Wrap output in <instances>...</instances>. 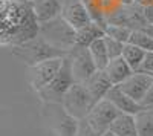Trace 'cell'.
Returning a JSON list of instances; mask_svg holds the SVG:
<instances>
[{
    "instance_id": "obj_1",
    "label": "cell",
    "mask_w": 153,
    "mask_h": 136,
    "mask_svg": "<svg viewBox=\"0 0 153 136\" xmlns=\"http://www.w3.org/2000/svg\"><path fill=\"white\" fill-rule=\"evenodd\" d=\"M0 43L2 46H19L40 34L32 0H0Z\"/></svg>"
},
{
    "instance_id": "obj_2",
    "label": "cell",
    "mask_w": 153,
    "mask_h": 136,
    "mask_svg": "<svg viewBox=\"0 0 153 136\" xmlns=\"http://www.w3.org/2000/svg\"><path fill=\"white\" fill-rule=\"evenodd\" d=\"M11 54L17 57L22 63H25L28 67H32L42 61L51 60V58H58V57H68L69 52L63 51V49L51 44L48 40H45L43 37L38 34L35 38L19 44V46H12Z\"/></svg>"
},
{
    "instance_id": "obj_3",
    "label": "cell",
    "mask_w": 153,
    "mask_h": 136,
    "mask_svg": "<svg viewBox=\"0 0 153 136\" xmlns=\"http://www.w3.org/2000/svg\"><path fill=\"white\" fill-rule=\"evenodd\" d=\"M74 83H75V78H74L72 67H71V60H69V55H68L63 60V66H61L60 72L57 73V77L37 95L40 96L42 103L61 104L66 93H68V90L74 86Z\"/></svg>"
},
{
    "instance_id": "obj_4",
    "label": "cell",
    "mask_w": 153,
    "mask_h": 136,
    "mask_svg": "<svg viewBox=\"0 0 153 136\" xmlns=\"http://www.w3.org/2000/svg\"><path fill=\"white\" fill-rule=\"evenodd\" d=\"M40 35L45 40H48L51 44L63 49V51L71 52V49L75 46L76 31L60 16L51 21L42 23L40 24Z\"/></svg>"
},
{
    "instance_id": "obj_5",
    "label": "cell",
    "mask_w": 153,
    "mask_h": 136,
    "mask_svg": "<svg viewBox=\"0 0 153 136\" xmlns=\"http://www.w3.org/2000/svg\"><path fill=\"white\" fill-rule=\"evenodd\" d=\"M43 115L57 136H76L78 133L80 119L69 115L63 104L43 103Z\"/></svg>"
},
{
    "instance_id": "obj_6",
    "label": "cell",
    "mask_w": 153,
    "mask_h": 136,
    "mask_svg": "<svg viewBox=\"0 0 153 136\" xmlns=\"http://www.w3.org/2000/svg\"><path fill=\"white\" fill-rule=\"evenodd\" d=\"M61 104L69 115H72L74 118L80 121L84 119L92 110V107L95 106L83 83H74V86L68 90Z\"/></svg>"
},
{
    "instance_id": "obj_7",
    "label": "cell",
    "mask_w": 153,
    "mask_h": 136,
    "mask_svg": "<svg viewBox=\"0 0 153 136\" xmlns=\"http://www.w3.org/2000/svg\"><path fill=\"white\" fill-rule=\"evenodd\" d=\"M120 113L121 112L117 109V106L104 98V100H101L92 107V110L84 119L92 126V129L98 135H103L110 130L113 121L120 116Z\"/></svg>"
},
{
    "instance_id": "obj_8",
    "label": "cell",
    "mask_w": 153,
    "mask_h": 136,
    "mask_svg": "<svg viewBox=\"0 0 153 136\" xmlns=\"http://www.w3.org/2000/svg\"><path fill=\"white\" fill-rule=\"evenodd\" d=\"M63 60H65V57L51 58V60L42 61V63L29 67V81H31L32 89L37 93L43 90L57 77V73L60 72V69L63 66Z\"/></svg>"
},
{
    "instance_id": "obj_9",
    "label": "cell",
    "mask_w": 153,
    "mask_h": 136,
    "mask_svg": "<svg viewBox=\"0 0 153 136\" xmlns=\"http://www.w3.org/2000/svg\"><path fill=\"white\" fill-rule=\"evenodd\" d=\"M69 60H71V67H72L75 83H84L98 70L92 60L91 52H89V47L74 46L69 52Z\"/></svg>"
},
{
    "instance_id": "obj_10",
    "label": "cell",
    "mask_w": 153,
    "mask_h": 136,
    "mask_svg": "<svg viewBox=\"0 0 153 136\" xmlns=\"http://www.w3.org/2000/svg\"><path fill=\"white\" fill-rule=\"evenodd\" d=\"M61 17L75 31H78V29L87 26L91 21H94L91 12L87 9V5L84 3V0H65L63 2Z\"/></svg>"
},
{
    "instance_id": "obj_11",
    "label": "cell",
    "mask_w": 153,
    "mask_h": 136,
    "mask_svg": "<svg viewBox=\"0 0 153 136\" xmlns=\"http://www.w3.org/2000/svg\"><path fill=\"white\" fill-rule=\"evenodd\" d=\"M152 84H153V77L150 75V73L133 72L124 83H121L118 86V87L124 93H127L130 98H133L135 101H138L139 104H141L144 95L147 93V90L150 89Z\"/></svg>"
},
{
    "instance_id": "obj_12",
    "label": "cell",
    "mask_w": 153,
    "mask_h": 136,
    "mask_svg": "<svg viewBox=\"0 0 153 136\" xmlns=\"http://www.w3.org/2000/svg\"><path fill=\"white\" fill-rule=\"evenodd\" d=\"M83 84L86 86V89H87L89 95H91L94 104L100 103L101 100H104L109 93V90L113 87L112 81L109 80V77L106 75L104 70H97L94 75L89 80H86Z\"/></svg>"
},
{
    "instance_id": "obj_13",
    "label": "cell",
    "mask_w": 153,
    "mask_h": 136,
    "mask_svg": "<svg viewBox=\"0 0 153 136\" xmlns=\"http://www.w3.org/2000/svg\"><path fill=\"white\" fill-rule=\"evenodd\" d=\"M106 100H109L110 103H113L121 113L138 115L139 112H143V110L146 109L144 106H141L138 101H135L133 98H130L127 93H124V92L118 87V86H113V87L109 90Z\"/></svg>"
},
{
    "instance_id": "obj_14",
    "label": "cell",
    "mask_w": 153,
    "mask_h": 136,
    "mask_svg": "<svg viewBox=\"0 0 153 136\" xmlns=\"http://www.w3.org/2000/svg\"><path fill=\"white\" fill-rule=\"evenodd\" d=\"M65 0H32L34 14L38 23H46L61 16Z\"/></svg>"
},
{
    "instance_id": "obj_15",
    "label": "cell",
    "mask_w": 153,
    "mask_h": 136,
    "mask_svg": "<svg viewBox=\"0 0 153 136\" xmlns=\"http://www.w3.org/2000/svg\"><path fill=\"white\" fill-rule=\"evenodd\" d=\"M104 72H106V75L109 77V80L112 81L113 86H120L121 83H124L129 78L135 70L129 66V63H127L124 60V57L121 55L118 58H112L109 61V64L106 66Z\"/></svg>"
},
{
    "instance_id": "obj_16",
    "label": "cell",
    "mask_w": 153,
    "mask_h": 136,
    "mask_svg": "<svg viewBox=\"0 0 153 136\" xmlns=\"http://www.w3.org/2000/svg\"><path fill=\"white\" fill-rule=\"evenodd\" d=\"M110 130L117 136H141L136 122V115L120 113V116L113 121Z\"/></svg>"
},
{
    "instance_id": "obj_17",
    "label": "cell",
    "mask_w": 153,
    "mask_h": 136,
    "mask_svg": "<svg viewBox=\"0 0 153 136\" xmlns=\"http://www.w3.org/2000/svg\"><path fill=\"white\" fill-rule=\"evenodd\" d=\"M104 28L101 26L100 23L97 21H91L87 26L81 28L76 31V38H75V46H80V47H89L95 40L104 37Z\"/></svg>"
},
{
    "instance_id": "obj_18",
    "label": "cell",
    "mask_w": 153,
    "mask_h": 136,
    "mask_svg": "<svg viewBox=\"0 0 153 136\" xmlns=\"http://www.w3.org/2000/svg\"><path fill=\"white\" fill-rule=\"evenodd\" d=\"M89 52H91V55H92V60H94L97 69L104 70L106 66L109 64V61H110V55H109V51H107L104 37L95 40L91 46H89Z\"/></svg>"
},
{
    "instance_id": "obj_19",
    "label": "cell",
    "mask_w": 153,
    "mask_h": 136,
    "mask_svg": "<svg viewBox=\"0 0 153 136\" xmlns=\"http://www.w3.org/2000/svg\"><path fill=\"white\" fill-rule=\"evenodd\" d=\"M123 57L124 60L129 63V66L138 72L139 67H141L143 64V61H144V57H146V51L141 47H138L132 43H126L124 44V49H123Z\"/></svg>"
},
{
    "instance_id": "obj_20",
    "label": "cell",
    "mask_w": 153,
    "mask_h": 136,
    "mask_svg": "<svg viewBox=\"0 0 153 136\" xmlns=\"http://www.w3.org/2000/svg\"><path fill=\"white\" fill-rule=\"evenodd\" d=\"M104 32H106V35L112 37V38L118 40V41H121V43H129L130 35H132L133 29L127 28V26H123V24L106 23V26H104Z\"/></svg>"
},
{
    "instance_id": "obj_21",
    "label": "cell",
    "mask_w": 153,
    "mask_h": 136,
    "mask_svg": "<svg viewBox=\"0 0 153 136\" xmlns=\"http://www.w3.org/2000/svg\"><path fill=\"white\" fill-rule=\"evenodd\" d=\"M136 122L141 136H153V109H144L136 115Z\"/></svg>"
},
{
    "instance_id": "obj_22",
    "label": "cell",
    "mask_w": 153,
    "mask_h": 136,
    "mask_svg": "<svg viewBox=\"0 0 153 136\" xmlns=\"http://www.w3.org/2000/svg\"><path fill=\"white\" fill-rule=\"evenodd\" d=\"M129 43L144 49L146 52H153V37H150L144 29H133Z\"/></svg>"
},
{
    "instance_id": "obj_23",
    "label": "cell",
    "mask_w": 153,
    "mask_h": 136,
    "mask_svg": "<svg viewBox=\"0 0 153 136\" xmlns=\"http://www.w3.org/2000/svg\"><path fill=\"white\" fill-rule=\"evenodd\" d=\"M104 41H106V46H107L110 60L112 58H118V57L123 55V49H124L126 43H121V41L112 38V37H109V35H104Z\"/></svg>"
},
{
    "instance_id": "obj_24",
    "label": "cell",
    "mask_w": 153,
    "mask_h": 136,
    "mask_svg": "<svg viewBox=\"0 0 153 136\" xmlns=\"http://www.w3.org/2000/svg\"><path fill=\"white\" fill-rule=\"evenodd\" d=\"M76 136H100V135L92 129V126L89 124L86 119H81V121H80V127H78V133H76Z\"/></svg>"
},
{
    "instance_id": "obj_25",
    "label": "cell",
    "mask_w": 153,
    "mask_h": 136,
    "mask_svg": "<svg viewBox=\"0 0 153 136\" xmlns=\"http://www.w3.org/2000/svg\"><path fill=\"white\" fill-rule=\"evenodd\" d=\"M138 72H146V73H150V75L153 73V52H146L144 61Z\"/></svg>"
},
{
    "instance_id": "obj_26",
    "label": "cell",
    "mask_w": 153,
    "mask_h": 136,
    "mask_svg": "<svg viewBox=\"0 0 153 136\" xmlns=\"http://www.w3.org/2000/svg\"><path fill=\"white\" fill-rule=\"evenodd\" d=\"M141 106H144L146 109H153V84L150 86V89L144 95L143 101H141Z\"/></svg>"
},
{
    "instance_id": "obj_27",
    "label": "cell",
    "mask_w": 153,
    "mask_h": 136,
    "mask_svg": "<svg viewBox=\"0 0 153 136\" xmlns=\"http://www.w3.org/2000/svg\"><path fill=\"white\" fill-rule=\"evenodd\" d=\"M144 18L147 24H153V5L144 6Z\"/></svg>"
},
{
    "instance_id": "obj_28",
    "label": "cell",
    "mask_w": 153,
    "mask_h": 136,
    "mask_svg": "<svg viewBox=\"0 0 153 136\" xmlns=\"http://www.w3.org/2000/svg\"><path fill=\"white\" fill-rule=\"evenodd\" d=\"M141 29H144L150 37H153V24H146V26H144V28H141Z\"/></svg>"
},
{
    "instance_id": "obj_29",
    "label": "cell",
    "mask_w": 153,
    "mask_h": 136,
    "mask_svg": "<svg viewBox=\"0 0 153 136\" xmlns=\"http://www.w3.org/2000/svg\"><path fill=\"white\" fill-rule=\"evenodd\" d=\"M138 3L141 6H149V5H153V0H138Z\"/></svg>"
},
{
    "instance_id": "obj_30",
    "label": "cell",
    "mask_w": 153,
    "mask_h": 136,
    "mask_svg": "<svg viewBox=\"0 0 153 136\" xmlns=\"http://www.w3.org/2000/svg\"><path fill=\"white\" fill-rule=\"evenodd\" d=\"M121 3L126 5V6H129V5H136L138 0H121Z\"/></svg>"
},
{
    "instance_id": "obj_31",
    "label": "cell",
    "mask_w": 153,
    "mask_h": 136,
    "mask_svg": "<svg viewBox=\"0 0 153 136\" xmlns=\"http://www.w3.org/2000/svg\"><path fill=\"white\" fill-rule=\"evenodd\" d=\"M100 136H117L112 130H109V132H106V133H103V135H100Z\"/></svg>"
},
{
    "instance_id": "obj_32",
    "label": "cell",
    "mask_w": 153,
    "mask_h": 136,
    "mask_svg": "<svg viewBox=\"0 0 153 136\" xmlns=\"http://www.w3.org/2000/svg\"><path fill=\"white\" fill-rule=\"evenodd\" d=\"M152 77H153V73H152Z\"/></svg>"
}]
</instances>
